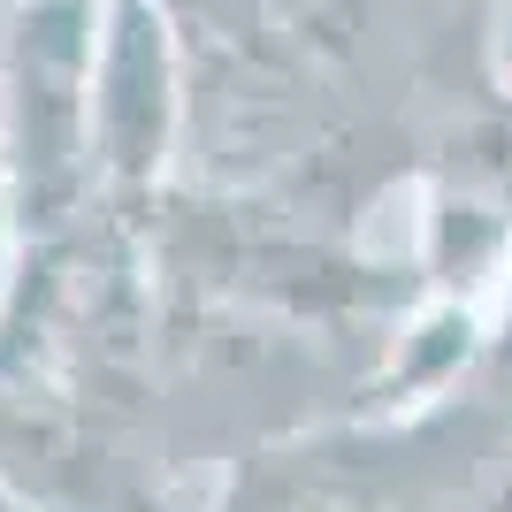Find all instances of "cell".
Here are the masks:
<instances>
[{"label": "cell", "instance_id": "6da1fadb", "mask_svg": "<svg viewBox=\"0 0 512 512\" xmlns=\"http://www.w3.org/2000/svg\"><path fill=\"white\" fill-rule=\"evenodd\" d=\"M0 512H46V505H39V497H23L16 482H8V474H0Z\"/></svg>", "mask_w": 512, "mask_h": 512}]
</instances>
